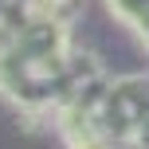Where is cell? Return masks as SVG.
Returning a JSON list of instances; mask_svg holds the SVG:
<instances>
[{"instance_id": "2", "label": "cell", "mask_w": 149, "mask_h": 149, "mask_svg": "<svg viewBox=\"0 0 149 149\" xmlns=\"http://www.w3.org/2000/svg\"><path fill=\"white\" fill-rule=\"evenodd\" d=\"M110 8L141 36V43L149 47V0H110Z\"/></svg>"}, {"instance_id": "1", "label": "cell", "mask_w": 149, "mask_h": 149, "mask_svg": "<svg viewBox=\"0 0 149 149\" xmlns=\"http://www.w3.org/2000/svg\"><path fill=\"white\" fill-rule=\"evenodd\" d=\"M74 8L0 4V98L67 149H149V74H110L74 43Z\"/></svg>"}]
</instances>
